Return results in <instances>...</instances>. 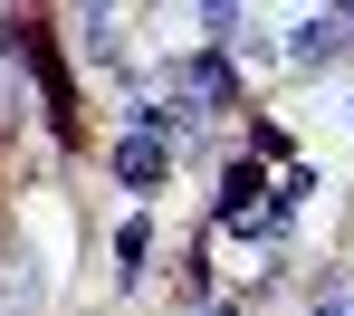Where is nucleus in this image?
I'll use <instances>...</instances> for the list:
<instances>
[{
    "label": "nucleus",
    "instance_id": "nucleus-3",
    "mask_svg": "<svg viewBox=\"0 0 354 316\" xmlns=\"http://www.w3.org/2000/svg\"><path fill=\"white\" fill-rule=\"evenodd\" d=\"M163 173H173V154H163L153 134H124V144H115V183H124V192H153Z\"/></svg>",
    "mask_w": 354,
    "mask_h": 316
},
{
    "label": "nucleus",
    "instance_id": "nucleus-1",
    "mask_svg": "<svg viewBox=\"0 0 354 316\" xmlns=\"http://www.w3.org/2000/svg\"><path fill=\"white\" fill-rule=\"evenodd\" d=\"M211 211H221L230 230H268V173H259V154L221 173V201H211Z\"/></svg>",
    "mask_w": 354,
    "mask_h": 316
},
{
    "label": "nucleus",
    "instance_id": "nucleus-2",
    "mask_svg": "<svg viewBox=\"0 0 354 316\" xmlns=\"http://www.w3.org/2000/svg\"><path fill=\"white\" fill-rule=\"evenodd\" d=\"M345 29H354V10H335V19H297V29H288V58H297V67L345 58Z\"/></svg>",
    "mask_w": 354,
    "mask_h": 316
},
{
    "label": "nucleus",
    "instance_id": "nucleus-5",
    "mask_svg": "<svg viewBox=\"0 0 354 316\" xmlns=\"http://www.w3.org/2000/svg\"><path fill=\"white\" fill-rule=\"evenodd\" d=\"M316 316H354V278H345V288H326V297H316Z\"/></svg>",
    "mask_w": 354,
    "mask_h": 316
},
{
    "label": "nucleus",
    "instance_id": "nucleus-4",
    "mask_svg": "<svg viewBox=\"0 0 354 316\" xmlns=\"http://www.w3.org/2000/svg\"><path fill=\"white\" fill-rule=\"evenodd\" d=\"M173 86H182V96H201V106H221V115L239 106V77H230L221 58H182V67H173Z\"/></svg>",
    "mask_w": 354,
    "mask_h": 316
}]
</instances>
